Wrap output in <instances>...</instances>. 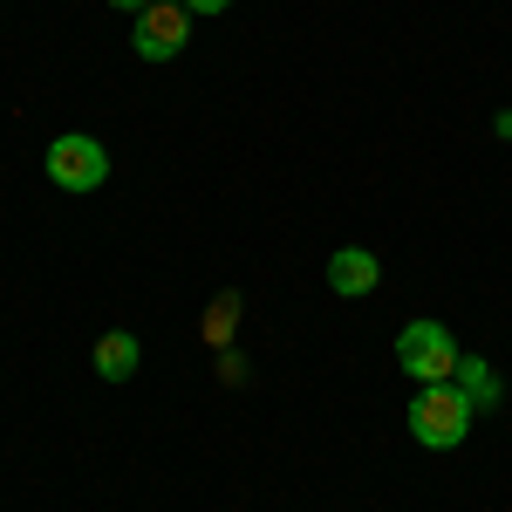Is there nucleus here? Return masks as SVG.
<instances>
[{"instance_id":"f257e3e1","label":"nucleus","mask_w":512,"mask_h":512,"mask_svg":"<svg viewBox=\"0 0 512 512\" xmlns=\"http://www.w3.org/2000/svg\"><path fill=\"white\" fill-rule=\"evenodd\" d=\"M472 417L478 410L458 383H417L410 410H403V424H410V437H417L424 451H458V444L472 437Z\"/></svg>"},{"instance_id":"f03ea898","label":"nucleus","mask_w":512,"mask_h":512,"mask_svg":"<svg viewBox=\"0 0 512 512\" xmlns=\"http://www.w3.org/2000/svg\"><path fill=\"white\" fill-rule=\"evenodd\" d=\"M396 369L410 376V383H451L458 376V342H451V328L444 321H410L403 335H396Z\"/></svg>"},{"instance_id":"7ed1b4c3","label":"nucleus","mask_w":512,"mask_h":512,"mask_svg":"<svg viewBox=\"0 0 512 512\" xmlns=\"http://www.w3.org/2000/svg\"><path fill=\"white\" fill-rule=\"evenodd\" d=\"M48 178H55L62 192H96V185L110 178V151H103L96 137L69 130V137H55V144H48Z\"/></svg>"},{"instance_id":"20e7f679","label":"nucleus","mask_w":512,"mask_h":512,"mask_svg":"<svg viewBox=\"0 0 512 512\" xmlns=\"http://www.w3.org/2000/svg\"><path fill=\"white\" fill-rule=\"evenodd\" d=\"M185 41H192V14H185L178 0H151V7L137 14V28H130V48H137L144 62L185 55Z\"/></svg>"},{"instance_id":"39448f33","label":"nucleus","mask_w":512,"mask_h":512,"mask_svg":"<svg viewBox=\"0 0 512 512\" xmlns=\"http://www.w3.org/2000/svg\"><path fill=\"white\" fill-rule=\"evenodd\" d=\"M376 280H383V260H376L369 246H342V253H328V287H335L342 301L376 294Z\"/></svg>"},{"instance_id":"423d86ee","label":"nucleus","mask_w":512,"mask_h":512,"mask_svg":"<svg viewBox=\"0 0 512 512\" xmlns=\"http://www.w3.org/2000/svg\"><path fill=\"white\" fill-rule=\"evenodd\" d=\"M137 362H144V349H137V335H130V328H110V335L96 342V376H103V383H130V376H137Z\"/></svg>"},{"instance_id":"0eeeda50","label":"nucleus","mask_w":512,"mask_h":512,"mask_svg":"<svg viewBox=\"0 0 512 512\" xmlns=\"http://www.w3.org/2000/svg\"><path fill=\"white\" fill-rule=\"evenodd\" d=\"M451 383L472 396V410H492V403H499V376H492L485 355H458V376H451Z\"/></svg>"},{"instance_id":"6e6552de","label":"nucleus","mask_w":512,"mask_h":512,"mask_svg":"<svg viewBox=\"0 0 512 512\" xmlns=\"http://www.w3.org/2000/svg\"><path fill=\"white\" fill-rule=\"evenodd\" d=\"M178 7H185V14H192V21H198V14H226L233 0H178Z\"/></svg>"},{"instance_id":"1a4fd4ad","label":"nucleus","mask_w":512,"mask_h":512,"mask_svg":"<svg viewBox=\"0 0 512 512\" xmlns=\"http://www.w3.org/2000/svg\"><path fill=\"white\" fill-rule=\"evenodd\" d=\"M110 7H117V14H130V21H137V14H144V7H151V0H110Z\"/></svg>"},{"instance_id":"9d476101","label":"nucleus","mask_w":512,"mask_h":512,"mask_svg":"<svg viewBox=\"0 0 512 512\" xmlns=\"http://www.w3.org/2000/svg\"><path fill=\"white\" fill-rule=\"evenodd\" d=\"M492 130H499V137L512 144V110H499V117H492Z\"/></svg>"}]
</instances>
